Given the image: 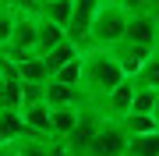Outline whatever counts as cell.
Wrapping results in <instances>:
<instances>
[{
    "label": "cell",
    "instance_id": "15",
    "mask_svg": "<svg viewBox=\"0 0 159 156\" xmlns=\"http://www.w3.org/2000/svg\"><path fill=\"white\" fill-rule=\"evenodd\" d=\"M131 82L142 85V89H156V92H159V53H148L145 64L131 75Z\"/></svg>",
    "mask_w": 159,
    "mask_h": 156
},
{
    "label": "cell",
    "instance_id": "13",
    "mask_svg": "<svg viewBox=\"0 0 159 156\" xmlns=\"http://www.w3.org/2000/svg\"><path fill=\"white\" fill-rule=\"evenodd\" d=\"M78 53H81V50L74 46L71 39H60L57 46H50L46 53H39V57H43V64H46V75H53L57 68H64V64H67V60H74Z\"/></svg>",
    "mask_w": 159,
    "mask_h": 156
},
{
    "label": "cell",
    "instance_id": "8",
    "mask_svg": "<svg viewBox=\"0 0 159 156\" xmlns=\"http://www.w3.org/2000/svg\"><path fill=\"white\" fill-rule=\"evenodd\" d=\"M18 114H21L25 131H32V135H50V106H46L43 99H35V103H21ZM50 139H53V135H50Z\"/></svg>",
    "mask_w": 159,
    "mask_h": 156
},
{
    "label": "cell",
    "instance_id": "10",
    "mask_svg": "<svg viewBox=\"0 0 159 156\" xmlns=\"http://www.w3.org/2000/svg\"><path fill=\"white\" fill-rule=\"evenodd\" d=\"M14 75H18V82H29V85H43L46 78V64H43V57L39 53H29V57H21V60H14Z\"/></svg>",
    "mask_w": 159,
    "mask_h": 156
},
{
    "label": "cell",
    "instance_id": "20",
    "mask_svg": "<svg viewBox=\"0 0 159 156\" xmlns=\"http://www.w3.org/2000/svg\"><path fill=\"white\" fill-rule=\"evenodd\" d=\"M152 121H156V128H159V92H156V103H152Z\"/></svg>",
    "mask_w": 159,
    "mask_h": 156
},
{
    "label": "cell",
    "instance_id": "11",
    "mask_svg": "<svg viewBox=\"0 0 159 156\" xmlns=\"http://www.w3.org/2000/svg\"><path fill=\"white\" fill-rule=\"evenodd\" d=\"M64 39V25L50 21V18L35 14V53H46L50 46H57V43Z\"/></svg>",
    "mask_w": 159,
    "mask_h": 156
},
{
    "label": "cell",
    "instance_id": "3",
    "mask_svg": "<svg viewBox=\"0 0 159 156\" xmlns=\"http://www.w3.org/2000/svg\"><path fill=\"white\" fill-rule=\"evenodd\" d=\"M99 121H102V110H99V106H89V103H85V106L78 110V121H74V128L60 139L64 145H67L71 156H89V145H92V135H96Z\"/></svg>",
    "mask_w": 159,
    "mask_h": 156
},
{
    "label": "cell",
    "instance_id": "5",
    "mask_svg": "<svg viewBox=\"0 0 159 156\" xmlns=\"http://www.w3.org/2000/svg\"><path fill=\"white\" fill-rule=\"evenodd\" d=\"M156 32H159V18H156L152 11L127 14V21H124V39H127V43H142V46H152V43H156Z\"/></svg>",
    "mask_w": 159,
    "mask_h": 156
},
{
    "label": "cell",
    "instance_id": "6",
    "mask_svg": "<svg viewBox=\"0 0 159 156\" xmlns=\"http://www.w3.org/2000/svg\"><path fill=\"white\" fill-rule=\"evenodd\" d=\"M43 103L50 110H57V106H85V99H81L78 85H64L57 78H46L43 82Z\"/></svg>",
    "mask_w": 159,
    "mask_h": 156
},
{
    "label": "cell",
    "instance_id": "24",
    "mask_svg": "<svg viewBox=\"0 0 159 156\" xmlns=\"http://www.w3.org/2000/svg\"><path fill=\"white\" fill-rule=\"evenodd\" d=\"M102 4H117V0H102Z\"/></svg>",
    "mask_w": 159,
    "mask_h": 156
},
{
    "label": "cell",
    "instance_id": "2",
    "mask_svg": "<svg viewBox=\"0 0 159 156\" xmlns=\"http://www.w3.org/2000/svg\"><path fill=\"white\" fill-rule=\"evenodd\" d=\"M124 21H127V11L120 4H99L96 14L89 21V35H85V46H99V50H110L113 43L124 39Z\"/></svg>",
    "mask_w": 159,
    "mask_h": 156
},
{
    "label": "cell",
    "instance_id": "19",
    "mask_svg": "<svg viewBox=\"0 0 159 156\" xmlns=\"http://www.w3.org/2000/svg\"><path fill=\"white\" fill-rule=\"evenodd\" d=\"M0 156H18V149H14V142H0Z\"/></svg>",
    "mask_w": 159,
    "mask_h": 156
},
{
    "label": "cell",
    "instance_id": "22",
    "mask_svg": "<svg viewBox=\"0 0 159 156\" xmlns=\"http://www.w3.org/2000/svg\"><path fill=\"white\" fill-rule=\"evenodd\" d=\"M152 53H159V32H156V43H152Z\"/></svg>",
    "mask_w": 159,
    "mask_h": 156
},
{
    "label": "cell",
    "instance_id": "16",
    "mask_svg": "<svg viewBox=\"0 0 159 156\" xmlns=\"http://www.w3.org/2000/svg\"><path fill=\"white\" fill-rule=\"evenodd\" d=\"M152 103H156V89L134 85V92H131V114H152Z\"/></svg>",
    "mask_w": 159,
    "mask_h": 156
},
{
    "label": "cell",
    "instance_id": "18",
    "mask_svg": "<svg viewBox=\"0 0 159 156\" xmlns=\"http://www.w3.org/2000/svg\"><path fill=\"white\" fill-rule=\"evenodd\" d=\"M127 14H138V11H148V0H117Z\"/></svg>",
    "mask_w": 159,
    "mask_h": 156
},
{
    "label": "cell",
    "instance_id": "1",
    "mask_svg": "<svg viewBox=\"0 0 159 156\" xmlns=\"http://www.w3.org/2000/svg\"><path fill=\"white\" fill-rule=\"evenodd\" d=\"M81 60V75H78V89H81V99L89 106H99L102 99L110 96V89L117 82H124L127 75L120 71V64L113 60L110 50H99V46H85L78 53Z\"/></svg>",
    "mask_w": 159,
    "mask_h": 156
},
{
    "label": "cell",
    "instance_id": "17",
    "mask_svg": "<svg viewBox=\"0 0 159 156\" xmlns=\"http://www.w3.org/2000/svg\"><path fill=\"white\" fill-rule=\"evenodd\" d=\"M78 75H81V60L74 57V60H67L64 68H57L50 78H57V82H64V85H78Z\"/></svg>",
    "mask_w": 159,
    "mask_h": 156
},
{
    "label": "cell",
    "instance_id": "4",
    "mask_svg": "<svg viewBox=\"0 0 159 156\" xmlns=\"http://www.w3.org/2000/svg\"><path fill=\"white\" fill-rule=\"evenodd\" d=\"M124 145H127V131H124V124H120L117 117H106V114H102L96 135H92L89 156H124Z\"/></svg>",
    "mask_w": 159,
    "mask_h": 156
},
{
    "label": "cell",
    "instance_id": "9",
    "mask_svg": "<svg viewBox=\"0 0 159 156\" xmlns=\"http://www.w3.org/2000/svg\"><path fill=\"white\" fill-rule=\"evenodd\" d=\"M131 92H134V82L124 78V82H117L113 89H110V96L99 103V110L106 117H124L127 110H131Z\"/></svg>",
    "mask_w": 159,
    "mask_h": 156
},
{
    "label": "cell",
    "instance_id": "14",
    "mask_svg": "<svg viewBox=\"0 0 159 156\" xmlns=\"http://www.w3.org/2000/svg\"><path fill=\"white\" fill-rule=\"evenodd\" d=\"M78 110H81V106H57V110H50V135H53L57 142L74 128V121H78Z\"/></svg>",
    "mask_w": 159,
    "mask_h": 156
},
{
    "label": "cell",
    "instance_id": "7",
    "mask_svg": "<svg viewBox=\"0 0 159 156\" xmlns=\"http://www.w3.org/2000/svg\"><path fill=\"white\" fill-rule=\"evenodd\" d=\"M110 53H113V60L120 64V71L131 78L138 68L145 64V57L152 53V46H142V43H127V39H120V43H113L110 46Z\"/></svg>",
    "mask_w": 159,
    "mask_h": 156
},
{
    "label": "cell",
    "instance_id": "23",
    "mask_svg": "<svg viewBox=\"0 0 159 156\" xmlns=\"http://www.w3.org/2000/svg\"><path fill=\"white\" fill-rule=\"evenodd\" d=\"M0 142H4V124H0Z\"/></svg>",
    "mask_w": 159,
    "mask_h": 156
},
{
    "label": "cell",
    "instance_id": "12",
    "mask_svg": "<svg viewBox=\"0 0 159 156\" xmlns=\"http://www.w3.org/2000/svg\"><path fill=\"white\" fill-rule=\"evenodd\" d=\"M124 156H159V128H152V131H138V135H127Z\"/></svg>",
    "mask_w": 159,
    "mask_h": 156
},
{
    "label": "cell",
    "instance_id": "21",
    "mask_svg": "<svg viewBox=\"0 0 159 156\" xmlns=\"http://www.w3.org/2000/svg\"><path fill=\"white\" fill-rule=\"evenodd\" d=\"M148 11H152V14L159 18V0H148Z\"/></svg>",
    "mask_w": 159,
    "mask_h": 156
}]
</instances>
